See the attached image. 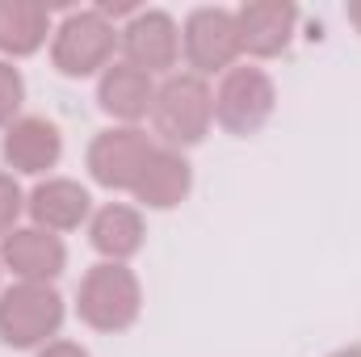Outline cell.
<instances>
[{
  "mask_svg": "<svg viewBox=\"0 0 361 357\" xmlns=\"http://www.w3.org/2000/svg\"><path fill=\"white\" fill-rule=\"evenodd\" d=\"M214 126V89L193 76V72H173L156 85V105H152V135L160 147L189 152L197 147Z\"/></svg>",
  "mask_w": 361,
  "mask_h": 357,
  "instance_id": "obj_1",
  "label": "cell"
},
{
  "mask_svg": "<svg viewBox=\"0 0 361 357\" xmlns=\"http://www.w3.org/2000/svg\"><path fill=\"white\" fill-rule=\"evenodd\" d=\"M139 311H143V286L130 265L97 261L76 286V315L92 332H105V337L126 332L139 324Z\"/></svg>",
  "mask_w": 361,
  "mask_h": 357,
  "instance_id": "obj_2",
  "label": "cell"
},
{
  "mask_svg": "<svg viewBox=\"0 0 361 357\" xmlns=\"http://www.w3.org/2000/svg\"><path fill=\"white\" fill-rule=\"evenodd\" d=\"M118 42L122 25L105 21L101 8H68V17L51 34V63L68 80H89L114 63Z\"/></svg>",
  "mask_w": 361,
  "mask_h": 357,
  "instance_id": "obj_3",
  "label": "cell"
},
{
  "mask_svg": "<svg viewBox=\"0 0 361 357\" xmlns=\"http://www.w3.org/2000/svg\"><path fill=\"white\" fill-rule=\"evenodd\" d=\"M63 294L42 282H13L0 290V345L4 349H30L38 353L51 345L63 328Z\"/></svg>",
  "mask_w": 361,
  "mask_h": 357,
  "instance_id": "obj_4",
  "label": "cell"
},
{
  "mask_svg": "<svg viewBox=\"0 0 361 357\" xmlns=\"http://www.w3.org/2000/svg\"><path fill=\"white\" fill-rule=\"evenodd\" d=\"M273 109H277V85L265 68L235 63L231 72H223V80L214 89V122L227 135L248 139V135L265 131Z\"/></svg>",
  "mask_w": 361,
  "mask_h": 357,
  "instance_id": "obj_5",
  "label": "cell"
},
{
  "mask_svg": "<svg viewBox=\"0 0 361 357\" xmlns=\"http://www.w3.org/2000/svg\"><path fill=\"white\" fill-rule=\"evenodd\" d=\"M180 55L189 63L193 76H223L235 68L240 51V25H235V8H219V4H202L185 17L180 25Z\"/></svg>",
  "mask_w": 361,
  "mask_h": 357,
  "instance_id": "obj_6",
  "label": "cell"
},
{
  "mask_svg": "<svg viewBox=\"0 0 361 357\" xmlns=\"http://www.w3.org/2000/svg\"><path fill=\"white\" fill-rule=\"evenodd\" d=\"M152 152H156V143L143 126H105L92 135L89 152H85V169L101 189L130 193L139 173L147 169Z\"/></svg>",
  "mask_w": 361,
  "mask_h": 357,
  "instance_id": "obj_7",
  "label": "cell"
},
{
  "mask_svg": "<svg viewBox=\"0 0 361 357\" xmlns=\"http://www.w3.org/2000/svg\"><path fill=\"white\" fill-rule=\"evenodd\" d=\"M118 51L126 55L130 68L147 72V76H173L180 63V25L173 13L164 8H139L126 25H122V42Z\"/></svg>",
  "mask_w": 361,
  "mask_h": 357,
  "instance_id": "obj_8",
  "label": "cell"
},
{
  "mask_svg": "<svg viewBox=\"0 0 361 357\" xmlns=\"http://www.w3.org/2000/svg\"><path fill=\"white\" fill-rule=\"evenodd\" d=\"M0 156L13 177H47L63 160V131L42 114H21L4 131Z\"/></svg>",
  "mask_w": 361,
  "mask_h": 357,
  "instance_id": "obj_9",
  "label": "cell"
},
{
  "mask_svg": "<svg viewBox=\"0 0 361 357\" xmlns=\"http://www.w3.org/2000/svg\"><path fill=\"white\" fill-rule=\"evenodd\" d=\"M0 265L8 269L17 282H42L55 286V277L68 269V244L55 231L42 227H17L0 240Z\"/></svg>",
  "mask_w": 361,
  "mask_h": 357,
  "instance_id": "obj_10",
  "label": "cell"
},
{
  "mask_svg": "<svg viewBox=\"0 0 361 357\" xmlns=\"http://www.w3.org/2000/svg\"><path fill=\"white\" fill-rule=\"evenodd\" d=\"M25 214H30L34 227L63 236V231L89 227L92 198H89V189L72 177H42L25 193Z\"/></svg>",
  "mask_w": 361,
  "mask_h": 357,
  "instance_id": "obj_11",
  "label": "cell"
},
{
  "mask_svg": "<svg viewBox=\"0 0 361 357\" xmlns=\"http://www.w3.org/2000/svg\"><path fill=\"white\" fill-rule=\"evenodd\" d=\"M240 25V51L252 59H273L294 42L298 30V4L290 0H248L235 8Z\"/></svg>",
  "mask_w": 361,
  "mask_h": 357,
  "instance_id": "obj_12",
  "label": "cell"
},
{
  "mask_svg": "<svg viewBox=\"0 0 361 357\" xmlns=\"http://www.w3.org/2000/svg\"><path fill=\"white\" fill-rule=\"evenodd\" d=\"M97 105H101L105 118H114V126H139L143 118H152L156 76L130 68L126 59H114L97 76Z\"/></svg>",
  "mask_w": 361,
  "mask_h": 357,
  "instance_id": "obj_13",
  "label": "cell"
},
{
  "mask_svg": "<svg viewBox=\"0 0 361 357\" xmlns=\"http://www.w3.org/2000/svg\"><path fill=\"white\" fill-rule=\"evenodd\" d=\"M89 244L101 261L126 265V261L139 257L143 244H147L143 210H139V206H126V202H105V206H97L92 219H89Z\"/></svg>",
  "mask_w": 361,
  "mask_h": 357,
  "instance_id": "obj_14",
  "label": "cell"
},
{
  "mask_svg": "<svg viewBox=\"0 0 361 357\" xmlns=\"http://www.w3.org/2000/svg\"><path fill=\"white\" fill-rule=\"evenodd\" d=\"M189 189H193V164H189V156L156 143L147 169L139 173L130 193H135V202L143 210H177L180 202L189 198Z\"/></svg>",
  "mask_w": 361,
  "mask_h": 357,
  "instance_id": "obj_15",
  "label": "cell"
},
{
  "mask_svg": "<svg viewBox=\"0 0 361 357\" xmlns=\"http://www.w3.org/2000/svg\"><path fill=\"white\" fill-rule=\"evenodd\" d=\"M55 34L51 4L42 0H0V59H30Z\"/></svg>",
  "mask_w": 361,
  "mask_h": 357,
  "instance_id": "obj_16",
  "label": "cell"
},
{
  "mask_svg": "<svg viewBox=\"0 0 361 357\" xmlns=\"http://www.w3.org/2000/svg\"><path fill=\"white\" fill-rule=\"evenodd\" d=\"M21 105H25V76L8 59H0V131H8L21 118Z\"/></svg>",
  "mask_w": 361,
  "mask_h": 357,
  "instance_id": "obj_17",
  "label": "cell"
},
{
  "mask_svg": "<svg viewBox=\"0 0 361 357\" xmlns=\"http://www.w3.org/2000/svg\"><path fill=\"white\" fill-rule=\"evenodd\" d=\"M21 214H25V193H21V185H17L13 173H0V240L21 227Z\"/></svg>",
  "mask_w": 361,
  "mask_h": 357,
  "instance_id": "obj_18",
  "label": "cell"
},
{
  "mask_svg": "<svg viewBox=\"0 0 361 357\" xmlns=\"http://www.w3.org/2000/svg\"><path fill=\"white\" fill-rule=\"evenodd\" d=\"M34 357H92L80 341H68V337H55L51 345H42Z\"/></svg>",
  "mask_w": 361,
  "mask_h": 357,
  "instance_id": "obj_19",
  "label": "cell"
},
{
  "mask_svg": "<svg viewBox=\"0 0 361 357\" xmlns=\"http://www.w3.org/2000/svg\"><path fill=\"white\" fill-rule=\"evenodd\" d=\"M345 17H349V25L361 34V0H349V4H345Z\"/></svg>",
  "mask_w": 361,
  "mask_h": 357,
  "instance_id": "obj_20",
  "label": "cell"
},
{
  "mask_svg": "<svg viewBox=\"0 0 361 357\" xmlns=\"http://www.w3.org/2000/svg\"><path fill=\"white\" fill-rule=\"evenodd\" d=\"M328 357H361V345H345V349H332Z\"/></svg>",
  "mask_w": 361,
  "mask_h": 357,
  "instance_id": "obj_21",
  "label": "cell"
},
{
  "mask_svg": "<svg viewBox=\"0 0 361 357\" xmlns=\"http://www.w3.org/2000/svg\"><path fill=\"white\" fill-rule=\"evenodd\" d=\"M0 273H4V265H0Z\"/></svg>",
  "mask_w": 361,
  "mask_h": 357,
  "instance_id": "obj_22",
  "label": "cell"
}]
</instances>
